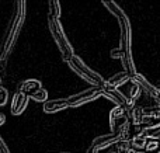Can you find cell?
I'll use <instances>...</instances> for the list:
<instances>
[{
    "label": "cell",
    "instance_id": "obj_8",
    "mask_svg": "<svg viewBox=\"0 0 160 153\" xmlns=\"http://www.w3.org/2000/svg\"><path fill=\"white\" fill-rule=\"evenodd\" d=\"M28 96L22 94V93L17 91L16 94L13 96V100H11V107H10V111L13 115H20L25 111L28 106Z\"/></svg>",
    "mask_w": 160,
    "mask_h": 153
},
{
    "label": "cell",
    "instance_id": "obj_9",
    "mask_svg": "<svg viewBox=\"0 0 160 153\" xmlns=\"http://www.w3.org/2000/svg\"><path fill=\"white\" fill-rule=\"evenodd\" d=\"M121 138L118 136L117 134H105V135H101V136H97L96 139L93 141L91 145L97 149V151H101V149H105V148H110V146L115 145Z\"/></svg>",
    "mask_w": 160,
    "mask_h": 153
},
{
    "label": "cell",
    "instance_id": "obj_10",
    "mask_svg": "<svg viewBox=\"0 0 160 153\" xmlns=\"http://www.w3.org/2000/svg\"><path fill=\"white\" fill-rule=\"evenodd\" d=\"M69 107L66 98H56V100H48L44 103V112L47 114H55V112L63 111Z\"/></svg>",
    "mask_w": 160,
    "mask_h": 153
},
{
    "label": "cell",
    "instance_id": "obj_32",
    "mask_svg": "<svg viewBox=\"0 0 160 153\" xmlns=\"http://www.w3.org/2000/svg\"><path fill=\"white\" fill-rule=\"evenodd\" d=\"M128 153H135V152H132V151H131V152H128Z\"/></svg>",
    "mask_w": 160,
    "mask_h": 153
},
{
    "label": "cell",
    "instance_id": "obj_26",
    "mask_svg": "<svg viewBox=\"0 0 160 153\" xmlns=\"http://www.w3.org/2000/svg\"><path fill=\"white\" fill-rule=\"evenodd\" d=\"M0 153H11L10 149L7 148V145L4 143V141L2 139V136H0Z\"/></svg>",
    "mask_w": 160,
    "mask_h": 153
},
{
    "label": "cell",
    "instance_id": "obj_28",
    "mask_svg": "<svg viewBox=\"0 0 160 153\" xmlns=\"http://www.w3.org/2000/svg\"><path fill=\"white\" fill-rule=\"evenodd\" d=\"M4 122H6V115L3 114V112H0V126H2Z\"/></svg>",
    "mask_w": 160,
    "mask_h": 153
},
{
    "label": "cell",
    "instance_id": "obj_2",
    "mask_svg": "<svg viewBox=\"0 0 160 153\" xmlns=\"http://www.w3.org/2000/svg\"><path fill=\"white\" fill-rule=\"evenodd\" d=\"M48 27H49V32L52 35L53 41L58 45L59 51L62 53V59L65 62H69L75 56V52H73V47L70 45L69 39H68L66 34H65L63 28H62V24L59 22V20L48 17Z\"/></svg>",
    "mask_w": 160,
    "mask_h": 153
},
{
    "label": "cell",
    "instance_id": "obj_7",
    "mask_svg": "<svg viewBox=\"0 0 160 153\" xmlns=\"http://www.w3.org/2000/svg\"><path fill=\"white\" fill-rule=\"evenodd\" d=\"M101 90H102V96H104L105 98H108V100H111L117 107H122V108L125 107V104H127V96L122 94L118 89L111 87L110 84L105 81V86L102 87Z\"/></svg>",
    "mask_w": 160,
    "mask_h": 153
},
{
    "label": "cell",
    "instance_id": "obj_25",
    "mask_svg": "<svg viewBox=\"0 0 160 153\" xmlns=\"http://www.w3.org/2000/svg\"><path fill=\"white\" fill-rule=\"evenodd\" d=\"M122 55H124V52L121 51V48H114V49H111V52H110V56L112 59H121Z\"/></svg>",
    "mask_w": 160,
    "mask_h": 153
},
{
    "label": "cell",
    "instance_id": "obj_12",
    "mask_svg": "<svg viewBox=\"0 0 160 153\" xmlns=\"http://www.w3.org/2000/svg\"><path fill=\"white\" fill-rule=\"evenodd\" d=\"M146 142H148V138L143 136V135H135L132 139H129V145H131V151L139 153V152H143L145 148H146Z\"/></svg>",
    "mask_w": 160,
    "mask_h": 153
},
{
    "label": "cell",
    "instance_id": "obj_17",
    "mask_svg": "<svg viewBox=\"0 0 160 153\" xmlns=\"http://www.w3.org/2000/svg\"><path fill=\"white\" fill-rule=\"evenodd\" d=\"M145 153H160V141L153 139V138H148L146 148H145Z\"/></svg>",
    "mask_w": 160,
    "mask_h": 153
},
{
    "label": "cell",
    "instance_id": "obj_1",
    "mask_svg": "<svg viewBox=\"0 0 160 153\" xmlns=\"http://www.w3.org/2000/svg\"><path fill=\"white\" fill-rule=\"evenodd\" d=\"M25 10H27V3L25 2L16 3V10H14L13 17H11L10 22H8L7 28L4 31V35L2 38V45H0V61L2 62L7 59L17 38H18L20 31H21L25 20Z\"/></svg>",
    "mask_w": 160,
    "mask_h": 153
},
{
    "label": "cell",
    "instance_id": "obj_15",
    "mask_svg": "<svg viewBox=\"0 0 160 153\" xmlns=\"http://www.w3.org/2000/svg\"><path fill=\"white\" fill-rule=\"evenodd\" d=\"M160 125V112L159 114H145L142 120V128L150 129Z\"/></svg>",
    "mask_w": 160,
    "mask_h": 153
},
{
    "label": "cell",
    "instance_id": "obj_33",
    "mask_svg": "<svg viewBox=\"0 0 160 153\" xmlns=\"http://www.w3.org/2000/svg\"><path fill=\"white\" fill-rule=\"evenodd\" d=\"M0 84H2V77H0Z\"/></svg>",
    "mask_w": 160,
    "mask_h": 153
},
{
    "label": "cell",
    "instance_id": "obj_3",
    "mask_svg": "<svg viewBox=\"0 0 160 153\" xmlns=\"http://www.w3.org/2000/svg\"><path fill=\"white\" fill-rule=\"evenodd\" d=\"M68 65H69L70 69H72L78 76H80L83 80H86L90 84H93V87H100V89H102V87L105 86L104 79H102L97 72H94L93 69H90L79 56L75 55L69 62H68Z\"/></svg>",
    "mask_w": 160,
    "mask_h": 153
},
{
    "label": "cell",
    "instance_id": "obj_30",
    "mask_svg": "<svg viewBox=\"0 0 160 153\" xmlns=\"http://www.w3.org/2000/svg\"><path fill=\"white\" fill-rule=\"evenodd\" d=\"M156 101H158V103H159V106H160V97L158 98V100H156Z\"/></svg>",
    "mask_w": 160,
    "mask_h": 153
},
{
    "label": "cell",
    "instance_id": "obj_11",
    "mask_svg": "<svg viewBox=\"0 0 160 153\" xmlns=\"http://www.w3.org/2000/svg\"><path fill=\"white\" fill-rule=\"evenodd\" d=\"M39 89H42V84H41V81L37 80V79L24 80L22 83H20V86H18V91L28 96V97H30L31 94H34L35 91H38Z\"/></svg>",
    "mask_w": 160,
    "mask_h": 153
},
{
    "label": "cell",
    "instance_id": "obj_19",
    "mask_svg": "<svg viewBox=\"0 0 160 153\" xmlns=\"http://www.w3.org/2000/svg\"><path fill=\"white\" fill-rule=\"evenodd\" d=\"M48 17H52L55 20H59L61 17V3L58 0H52L49 2V16Z\"/></svg>",
    "mask_w": 160,
    "mask_h": 153
},
{
    "label": "cell",
    "instance_id": "obj_18",
    "mask_svg": "<svg viewBox=\"0 0 160 153\" xmlns=\"http://www.w3.org/2000/svg\"><path fill=\"white\" fill-rule=\"evenodd\" d=\"M127 115V111H125L122 107H114L112 110L110 111V125L111 124H114L117 120H119V118H122V117H125Z\"/></svg>",
    "mask_w": 160,
    "mask_h": 153
},
{
    "label": "cell",
    "instance_id": "obj_23",
    "mask_svg": "<svg viewBox=\"0 0 160 153\" xmlns=\"http://www.w3.org/2000/svg\"><path fill=\"white\" fill-rule=\"evenodd\" d=\"M139 94H141V89H139V86L138 84H135L132 81V86H131V89H129V91H128V97L129 98H132L133 101L136 100V98L139 97Z\"/></svg>",
    "mask_w": 160,
    "mask_h": 153
},
{
    "label": "cell",
    "instance_id": "obj_20",
    "mask_svg": "<svg viewBox=\"0 0 160 153\" xmlns=\"http://www.w3.org/2000/svg\"><path fill=\"white\" fill-rule=\"evenodd\" d=\"M28 98L37 101V103H47L48 101V91L45 89H39L38 91H35L34 94H31Z\"/></svg>",
    "mask_w": 160,
    "mask_h": 153
},
{
    "label": "cell",
    "instance_id": "obj_22",
    "mask_svg": "<svg viewBox=\"0 0 160 153\" xmlns=\"http://www.w3.org/2000/svg\"><path fill=\"white\" fill-rule=\"evenodd\" d=\"M143 136L153 138V139H159L160 141V125L155 126V128H150V129H145V131H143Z\"/></svg>",
    "mask_w": 160,
    "mask_h": 153
},
{
    "label": "cell",
    "instance_id": "obj_14",
    "mask_svg": "<svg viewBox=\"0 0 160 153\" xmlns=\"http://www.w3.org/2000/svg\"><path fill=\"white\" fill-rule=\"evenodd\" d=\"M143 107H133L129 112H128V118L129 122L135 126H142V120H143Z\"/></svg>",
    "mask_w": 160,
    "mask_h": 153
},
{
    "label": "cell",
    "instance_id": "obj_5",
    "mask_svg": "<svg viewBox=\"0 0 160 153\" xmlns=\"http://www.w3.org/2000/svg\"><path fill=\"white\" fill-rule=\"evenodd\" d=\"M102 96V90L100 87H90L87 90H83V91L78 93V94H73L70 96L68 100V104L69 107H80L83 104H87L90 101H94L97 100L98 97Z\"/></svg>",
    "mask_w": 160,
    "mask_h": 153
},
{
    "label": "cell",
    "instance_id": "obj_31",
    "mask_svg": "<svg viewBox=\"0 0 160 153\" xmlns=\"http://www.w3.org/2000/svg\"><path fill=\"white\" fill-rule=\"evenodd\" d=\"M59 153H69V152H59Z\"/></svg>",
    "mask_w": 160,
    "mask_h": 153
},
{
    "label": "cell",
    "instance_id": "obj_4",
    "mask_svg": "<svg viewBox=\"0 0 160 153\" xmlns=\"http://www.w3.org/2000/svg\"><path fill=\"white\" fill-rule=\"evenodd\" d=\"M119 28H121V51L124 52L125 56L131 58L132 56V28H131V21L128 18V16L122 17L118 20Z\"/></svg>",
    "mask_w": 160,
    "mask_h": 153
},
{
    "label": "cell",
    "instance_id": "obj_24",
    "mask_svg": "<svg viewBox=\"0 0 160 153\" xmlns=\"http://www.w3.org/2000/svg\"><path fill=\"white\" fill-rule=\"evenodd\" d=\"M8 100V93L6 89H3V87H0V107H3L6 103H7Z\"/></svg>",
    "mask_w": 160,
    "mask_h": 153
},
{
    "label": "cell",
    "instance_id": "obj_13",
    "mask_svg": "<svg viewBox=\"0 0 160 153\" xmlns=\"http://www.w3.org/2000/svg\"><path fill=\"white\" fill-rule=\"evenodd\" d=\"M131 77L129 75H128L127 72H119L117 73V75H114L112 77H110L107 80V83L110 84L111 87H115V89H118L119 86H122V84H125L127 81H129Z\"/></svg>",
    "mask_w": 160,
    "mask_h": 153
},
{
    "label": "cell",
    "instance_id": "obj_29",
    "mask_svg": "<svg viewBox=\"0 0 160 153\" xmlns=\"http://www.w3.org/2000/svg\"><path fill=\"white\" fill-rule=\"evenodd\" d=\"M110 153H121V152H118V151H117V149H115V148H114V149H112V151H111Z\"/></svg>",
    "mask_w": 160,
    "mask_h": 153
},
{
    "label": "cell",
    "instance_id": "obj_6",
    "mask_svg": "<svg viewBox=\"0 0 160 153\" xmlns=\"http://www.w3.org/2000/svg\"><path fill=\"white\" fill-rule=\"evenodd\" d=\"M131 81H133L135 84H138L139 89H141V91H145L149 97L155 98V100H158V98L160 97V90L156 86H153L145 76L141 75V73H136V75L131 79Z\"/></svg>",
    "mask_w": 160,
    "mask_h": 153
},
{
    "label": "cell",
    "instance_id": "obj_27",
    "mask_svg": "<svg viewBox=\"0 0 160 153\" xmlns=\"http://www.w3.org/2000/svg\"><path fill=\"white\" fill-rule=\"evenodd\" d=\"M86 153H98V151H97V149H96V148H94V146H93V145H91V146H90V148H88V149H87V152H86Z\"/></svg>",
    "mask_w": 160,
    "mask_h": 153
},
{
    "label": "cell",
    "instance_id": "obj_21",
    "mask_svg": "<svg viewBox=\"0 0 160 153\" xmlns=\"http://www.w3.org/2000/svg\"><path fill=\"white\" fill-rule=\"evenodd\" d=\"M115 149L121 153H128L131 152V145H129V139H119L115 143Z\"/></svg>",
    "mask_w": 160,
    "mask_h": 153
},
{
    "label": "cell",
    "instance_id": "obj_16",
    "mask_svg": "<svg viewBox=\"0 0 160 153\" xmlns=\"http://www.w3.org/2000/svg\"><path fill=\"white\" fill-rule=\"evenodd\" d=\"M102 6H105V7L110 10V13H112L118 20L127 16V14L124 13V10H122V8L119 7V6L115 2H102Z\"/></svg>",
    "mask_w": 160,
    "mask_h": 153
}]
</instances>
